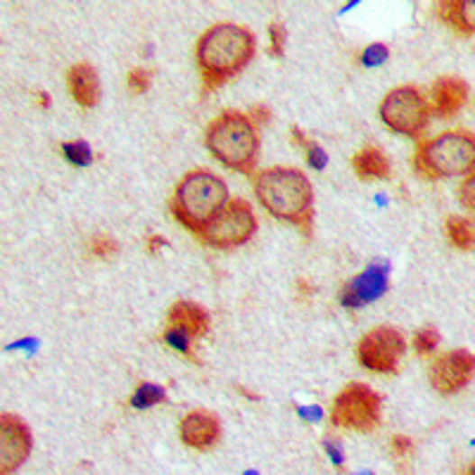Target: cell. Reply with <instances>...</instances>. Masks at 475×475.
I'll list each match as a JSON object with an SVG mask.
<instances>
[{
    "instance_id": "cell-24",
    "label": "cell",
    "mask_w": 475,
    "mask_h": 475,
    "mask_svg": "<svg viewBox=\"0 0 475 475\" xmlns=\"http://www.w3.org/2000/svg\"><path fill=\"white\" fill-rule=\"evenodd\" d=\"M119 242L112 238V235H93L91 241V254L93 257H98V260H112V257H117L119 254Z\"/></svg>"
},
{
    "instance_id": "cell-16",
    "label": "cell",
    "mask_w": 475,
    "mask_h": 475,
    "mask_svg": "<svg viewBox=\"0 0 475 475\" xmlns=\"http://www.w3.org/2000/svg\"><path fill=\"white\" fill-rule=\"evenodd\" d=\"M67 84L72 91V98L77 100V105L91 110L103 98V88H100V77L98 69L88 62H78V65L69 67L67 72Z\"/></svg>"
},
{
    "instance_id": "cell-32",
    "label": "cell",
    "mask_w": 475,
    "mask_h": 475,
    "mask_svg": "<svg viewBox=\"0 0 475 475\" xmlns=\"http://www.w3.org/2000/svg\"><path fill=\"white\" fill-rule=\"evenodd\" d=\"M295 290H297V295H302V297H312V295L316 293V288H314L305 276H300V279L295 280Z\"/></svg>"
},
{
    "instance_id": "cell-14",
    "label": "cell",
    "mask_w": 475,
    "mask_h": 475,
    "mask_svg": "<svg viewBox=\"0 0 475 475\" xmlns=\"http://www.w3.org/2000/svg\"><path fill=\"white\" fill-rule=\"evenodd\" d=\"M470 86L461 77H440L433 84V100L430 110L440 119H452L463 110V105L469 103Z\"/></svg>"
},
{
    "instance_id": "cell-17",
    "label": "cell",
    "mask_w": 475,
    "mask_h": 475,
    "mask_svg": "<svg viewBox=\"0 0 475 475\" xmlns=\"http://www.w3.org/2000/svg\"><path fill=\"white\" fill-rule=\"evenodd\" d=\"M352 167L357 171L361 181H371V178H390L392 164L390 157L385 155L376 145H366L357 155L352 157Z\"/></svg>"
},
{
    "instance_id": "cell-12",
    "label": "cell",
    "mask_w": 475,
    "mask_h": 475,
    "mask_svg": "<svg viewBox=\"0 0 475 475\" xmlns=\"http://www.w3.org/2000/svg\"><path fill=\"white\" fill-rule=\"evenodd\" d=\"M33 437L26 421L17 414L0 416V470L14 473L32 454Z\"/></svg>"
},
{
    "instance_id": "cell-29",
    "label": "cell",
    "mask_w": 475,
    "mask_h": 475,
    "mask_svg": "<svg viewBox=\"0 0 475 475\" xmlns=\"http://www.w3.org/2000/svg\"><path fill=\"white\" fill-rule=\"evenodd\" d=\"M390 447L397 459H406V456L411 454V450H414V443H411V437H406V435H395L392 437Z\"/></svg>"
},
{
    "instance_id": "cell-33",
    "label": "cell",
    "mask_w": 475,
    "mask_h": 475,
    "mask_svg": "<svg viewBox=\"0 0 475 475\" xmlns=\"http://www.w3.org/2000/svg\"><path fill=\"white\" fill-rule=\"evenodd\" d=\"M169 242H167V238L164 235H151L148 238V254H157L162 248H167Z\"/></svg>"
},
{
    "instance_id": "cell-30",
    "label": "cell",
    "mask_w": 475,
    "mask_h": 475,
    "mask_svg": "<svg viewBox=\"0 0 475 475\" xmlns=\"http://www.w3.org/2000/svg\"><path fill=\"white\" fill-rule=\"evenodd\" d=\"M473 174H469V176H463V183H461V205L466 209H469V212H473V207H475V200H473Z\"/></svg>"
},
{
    "instance_id": "cell-34",
    "label": "cell",
    "mask_w": 475,
    "mask_h": 475,
    "mask_svg": "<svg viewBox=\"0 0 475 475\" xmlns=\"http://www.w3.org/2000/svg\"><path fill=\"white\" fill-rule=\"evenodd\" d=\"M36 100H39V107H41V110H48V107H50V103H52L50 93H48V91H39V93H36Z\"/></svg>"
},
{
    "instance_id": "cell-23",
    "label": "cell",
    "mask_w": 475,
    "mask_h": 475,
    "mask_svg": "<svg viewBox=\"0 0 475 475\" xmlns=\"http://www.w3.org/2000/svg\"><path fill=\"white\" fill-rule=\"evenodd\" d=\"M440 347V331H437L435 325H428V328H421L414 335V350L416 354L425 357V354H433V352Z\"/></svg>"
},
{
    "instance_id": "cell-3",
    "label": "cell",
    "mask_w": 475,
    "mask_h": 475,
    "mask_svg": "<svg viewBox=\"0 0 475 475\" xmlns=\"http://www.w3.org/2000/svg\"><path fill=\"white\" fill-rule=\"evenodd\" d=\"M228 186L209 169H190L174 188L169 200L171 215L178 224L200 235L228 205Z\"/></svg>"
},
{
    "instance_id": "cell-10",
    "label": "cell",
    "mask_w": 475,
    "mask_h": 475,
    "mask_svg": "<svg viewBox=\"0 0 475 475\" xmlns=\"http://www.w3.org/2000/svg\"><path fill=\"white\" fill-rule=\"evenodd\" d=\"M475 373V357L470 350H452L435 359L430 366V385L437 395L452 397L459 395L463 388H469Z\"/></svg>"
},
{
    "instance_id": "cell-11",
    "label": "cell",
    "mask_w": 475,
    "mask_h": 475,
    "mask_svg": "<svg viewBox=\"0 0 475 475\" xmlns=\"http://www.w3.org/2000/svg\"><path fill=\"white\" fill-rule=\"evenodd\" d=\"M388 288H390V264L388 261H373L361 274L354 276L343 286L340 305L345 309H361V306L380 300L388 293Z\"/></svg>"
},
{
    "instance_id": "cell-2",
    "label": "cell",
    "mask_w": 475,
    "mask_h": 475,
    "mask_svg": "<svg viewBox=\"0 0 475 475\" xmlns=\"http://www.w3.org/2000/svg\"><path fill=\"white\" fill-rule=\"evenodd\" d=\"M252 188L269 215L295 224L305 238H312L314 188L305 171L295 167H269L252 176Z\"/></svg>"
},
{
    "instance_id": "cell-27",
    "label": "cell",
    "mask_w": 475,
    "mask_h": 475,
    "mask_svg": "<svg viewBox=\"0 0 475 475\" xmlns=\"http://www.w3.org/2000/svg\"><path fill=\"white\" fill-rule=\"evenodd\" d=\"M269 39H271V55H274V58H283L288 41L286 26L280 24V22H271V24H269Z\"/></svg>"
},
{
    "instance_id": "cell-6",
    "label": "cell",
    "mask_w": 475,
    "mask_h": 475,
    "mask_svg": "<svg viewBox=\"0 0 475 475\" xmlns=\"http://www.w3.org/2000/svg\"><path fill=\"white\" fill-rule=\"evenodd\" d=\"M383 421V397L366 383H350L335 395L331 424L335 428L371 433Z\"/></svg>"
},
{
    "instance_id": "cell-19",
    "label": "cell",
    "mask_w": 475,
    "mask_h": 475,
    "mask_svg": "<svg viewBox=\"0 0 475 475\" xmlns=\"http://www.w3.org/2000/svg\"><path fill=\"white\" fill-rule=\"evenodd\" d=\"M447 238L456 250L461 252H473L475 248V228L466 216H447Z\"/></svg>"
},
{
    "instance_id": "cell-13",
    "label": "cell",
    "mask_w": 475,
    "mask_h": 475,
    "mask_svg": "<svg viewBox=\"0 0 475 475\" xmlns=\"http://www.w3.org/2000/svg\"><path fill=\"white\" fill-rule=\"evenodd\" d=\"M178 433H181V443L186 447L197 452H209L222 443L224 425L222 418L216 416L215 411L196 409L181 418Z\"/></svg>"
},
{
    "instance_id": "cell-8",
    "label": "cell",
    "mask_w": 475,
    "mask_h": 475,
    "mask_svg": "<svg viewBox=\"0 0 475 475\" xmlns=\"http://www.w3.org/2000/svg\"><path fill=\"white\" fill-rule=\"evenodd\" d=\"M257 228H260V224H257L252 205L248 200H242V197H235V200H228L226 207L222 209V215L216 216L215 222L209 224L197 238L207 248L233 250L252 241Z\"/></svg>"
},
{
    "instance_id": "cell-22",
    "label": "cell",
    "mask_w": 475,
    "mask_h": 475,
    "mask_svg": "<svg viewBox=\"0 0 475 475\" xmlns=\"http://www.w3.org/2000/svg\"><path fill=\"white\" fill-rule=\"evenodd\" d=\"M62 155H65L67 162H72L74 167H88L93 162V151L91 145L86 141H67L62 143Z\"/></svg>"
},
{
    "instance_id": "cell-1",
    "label": "cell",
    "mask_w": 475,
    "mask_h": 475,
    "mask_svg": "<svg viewBox=\"0 0 475 475\" xmlns=\"http://www.w3.org/2000/svg\"><path fill=\"white\" fill-rule=\"evenodd\" d=\"M257 39L248 26L222 22L202 33L196 48L205 93H215L252 62Z\"/></svg>"
},
{
    "instance_id": "cell-21",
    "label": "cell",
    "mask_w": 475,
    "mask_h": 475,
    "mask_svg": "<svg viewBox=\"0 0 475 475\" xmlns=\"http://www.w3.org/2000/svg\"><path fill=\"white\" fill-rule=\"evenodd\" d=\"M162 402H167V390L157 383H141L129 399L133 409H151Z\"/></svg>"
},
{
    "instance_id": "cell-18",
    "label": "cell",
    "mask_w": 475,
    "mask_h": 475,
    "mask_svg": "<svg viewBox=\"0 0 475 475\" xmlns=\"http://www.w3.org/2000/svg\"><path fill=\"white\" fill-rule=\"evenodd\" d=\"M473 0H443L437 3V17L444 24L454 26L456 32L463 36H473Z\"/></svg>"
},
{
    "instance_id": "cell-9",
    "label": "cell",
    "mask_w": 475,
    "mask_h": 475,
    "mask_svg": "<svg viewBox=\"0 0 475 475\" xmlns=\"http://www.w3.org/2000/svg\"><path fill=\"white\" fill-rule=\"evenodd\" d=\"M406 352V340L392 325H378L359 340V364L373 373H397L399 361Z\"/></svg>"
},
{
    "instance_id": "cell-26",
    "label": "cell",
    "mask_w": 475,
    "mask_h": 475,
    "mask_svg": "<svg viewBox=\"0 0 475 475\" xmlns=\"http://www.w3.org/2000/svg\"><path fill=\"white\" fill-rule=\"evenodd\" d=\"M388 58H390V48L385 46V43H371L369 48H364L359 59H361L364 67H380L388 62Z\"/></svg>"
},
{
    "instance_id": "cell-20",
    "label": "cell",
    "mask_w": 475,
    "mask_h": 475,
    "mask_svg": "<svg viewBox=\"0 0 475 475\" xmlns=\"http://www.w3.org/2000/svg\"><path fill=\"white\" fill-rule=\"evenodd\" d=\"M290 136H293L295 143L300 145L302 151H305L306 162L312 164V167L316 171H324L325 164H328V155H325L324 148H321V145L316 143V141H312V138L306 136V133L300 129V126H293V129H290Z\"/></svg>"
},
{
    "instance_id": "cell-31",
    "label": "cell",
    "mask_w": 475,
    "mask_h": 475,
    "mask_svg": "<svg viewBox=\"0 0 475 475\" xmlns=\"http://www.w3.org/2000/svg\"><path fill=\"white\" fill-rule=\"evenodd\" d=\"M324 447H325V452H328V456H331V461L335 463V466H343V463H345V454H343V447H340L338 443H331V440H325Z\"/></svg>"
},
{
    "instance_id": "cell-25",
    "label": "cell",
    "mask_w": 475,
    "mask_h": 475,
    "mask_svg": "<svg viewBox=\"0 0 475 475\" xmlns=\"http://www.w3.org/2000/svg\"><path fill=\"white\" fill-rule=\"evenodd\" d=\"M126 86H129V91L133 93V96H143L152 86V72L151 69H143V67L131 69L129 77H126Z\"/></svg>"
},
{
    "instance_id": "cell-15",
    "label": "cell",
    "mask_w": 475,
    "mask_h": 475,
    "mask_svg": "<svg viewBox=\"0 0 475 475\" xmlns=\"http://www.w3.org/2000/svg\"><path fill=\"white\" fill-rule=\"evenodd\" d=\"M167 324L181 328L190 335V338H207L209 331H212V319H209V312L202 305L193 300H178L169 306L167 312Z\"/></svg>"
},
{
    "instance_id": "cell-7",
    "label": "cell",
    "mask_w": 475,
    "mask_h": 475,
    "mask_svg": "<svg viewBox=\"0 0 475 475\" xmlns=\"http://www.w3.org/2000/svg\"><path fill=\"white\" fill-rule=\"evenodd\" d=\"M430 103L424 98V93L416 86H399L392 88L380 103V119L385 126L397 131L402 136L421 138L430 126Z\"/></svg>"
},
{
    "instance_id": "cell-4",
    "label": "cell",
    "mask_w": 475,
    "mask_h": 475,
    "mask_svg": "<svg viewBox=\"0 0 475 475\" xmlns=\"http://www.w3.org/2000/svg\"><path fill=\"white\" fill-rule=\"evenodd\" d=\"M207 151L238 174H252L260 160V131L245 112L224 110L205 131Z\"/></svg>"
},
{
    "instance_id": "cell-35",
    "label": "cell",
    "mask_w": 475,
    "mask_h": 475,
    "mask_svg": "<svg viewBox=\"0 0 475 475\" xmlns=\"http://www.w3.org/2000/svg\"><path fill=\"white\" fill-rule=\"evenodd\" d=\"M300 414H302V416H306V418H314V421H316V418H321L319 406H302Z\"/></svg>"
},
{
    "instance_id": "cell-28",
    "label": "cell",
    "mask_w": 475,
    "mask_h": 475,
    "mask_svg": "<svg viewBox=\"0 0 475 475\" xmlns=\"http://www.w3.org/2000/svg\"><path fill=\"white\" fill-rule=\"evenodd\" d=\"M248 117H250V122H252V124L260 129V126L271 124V119H274V110H271L269 105L260 103V105H254L252 110H250Z\"/></svg>"
},
{
    "instance_id": "cell-5",
    "label": "cell",
    "mask_w": 475,
    "mask_h": 475,
    "mask_svg": "<svg viewBox=\"0 0 475 475\" xmlns=\"http://www.w3.org/2000/svg\"><path fill=\"white\" fill-rule=\"evenodd\" d=\"M414 167L421 176L437 181L447 176H469L475 167V136L470 131H444L421 141L414 152Z\"/></svg>"
}]
</instances>
